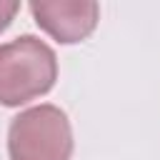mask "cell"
Returning <instances> with one entry per match:
<instances>
[{
  "instance_id": "3957f363",
  "label": "cell",
  "mask_w": 160,
  "mask_h": 160,
  "mask_svg": "<svg viewBox=\"0 0 160 160\" xmlns=\"http://www.w3.org/2000/svg\"><path fill=\"white\" fill-rule=\"evenodd\" d=\"M32 15L38 18V25H42L48 32L60 38L62 42H75L85 38L98 18L95 5H48V2H35Z\"/></svg>"
},
{
  "instance_id": "277c9868",
  "label": "cell",
  "mask_w": 160,
  "mask_h": 160,
  "mask_svg": "<svg viewBox=\"0 0 160 160\" xmlns=\"http://www.w3.org/2000/svg\"><path fill=\"white\" fill-rule=\"evenodd\" d=\"M18 8H20L18 2H0V30L10 22V18L18 12Z\"/></svg>"
},
{
  "instance_id": "6da1fadb",
  "label": "cell",
  "mask_w": 160,
  "mask_h": 160,
  "mask_svg": "<svg viewBox=\"0 0 160 160\" xmlns=\"http://www.w3.org/2000/svg\"><path fill=\"white\" fill-rule=\"evenodd\" d=\"M55 80V55L40 40L25 35L0 48V100L18 105L45 92Z\"/></svg>"
},
{
  "instance_id": "7a4b0ae2",
  "label": "cell",
  "mask_w": 160,
  "mask_h": 160,
  "mask_svg": "<svg viewBox=\"0 0 160 160\" xmlns=\"http://www.w3.org/2000/svg\"><path fill=\"white\" fill-rule=\"evenodd\" d=\"M10 152L15 160H68L70 128L65 115L48 105L18 115L10 128Z\"/></svg>"
}]
</instances>
